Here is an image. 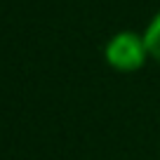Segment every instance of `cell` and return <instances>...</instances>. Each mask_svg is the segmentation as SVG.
Returning a JSON list of instances; mask_svg holds the SVG:
<instances>
[{
  "mask_svg": "<svg viewBox=\"0 0 160 160\" xmlns=\"http://www.w3.org/2000/svg\"><path fill=\"white\" fill-rule=\"evenodd\" d=\"M104 57L108 61V66H113L115 71H122V73L141 68L146 64V59H148V50H146L144 35H137L132 31L115 33L108 40V45H106Z\"/></svg>",
  "mask_w": 160,
  "mask_h": 160,
  "instance_id": "cell-1",
  "label": "cell"
},
{
  "mask_svg": "<svg viewBox=\"0 0 160 160\" xmlns=\"http://www.w3.org/2000/svg\"><path fill=\"white\" fill-rule=\"evenodd\" d=\"M144 42H146V50H148V57L155 61H160V12L153 17V21L148 24L144 33Z\"/></svg>",
  "mask_w": 160,
  "mask_h": 160,
  "instance_id": "cell-2",
  "label": "cell"
}]
</instances>
